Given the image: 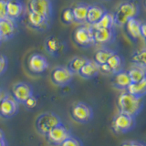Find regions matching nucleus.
<instances>
[{"instance_id":"f257e3e1","label":"nucleus","mask_w":146,"mask_h":146,"mask_svg":"<svg viewBox=\"0 0 146 146\" xmlns=\"http://www.w3.org/2000/svg\"><path fill=\"white\" fill-rule=\"evenodd\" d=\"M117 105L120 112L136 117L143 110L144 102L143 98L136 97V96L125 90L124 92H121L119 96Z\"/></svg>"},{"instance_id":"f03ea898","label":"nucleus","mask_w":146,"mask_h":146,"mask_svg":"<svg viewBox=\"0 0 146 146\" xmlns=\"http://www.w3.org/2000/svg\"><path fill=\"white\" fill-rule=\"evenodd\" d=\"M140 12L139 6L132 1H126L121 3L113 14L115 25L118 27H124L128 20L135 18Z\"/></svg>"},{"instance_id":"7ed1b4c3","label":"nucleus","mask_w":146,"mask_h":146,"mask_svg":"<svg viewBox=\"0 0 146 146\" xmlns=\"http://www.w3.org/2000/svg\"><path fill=\"white\" fill-rule=\"evenodd\" d=\"M61 119L56 113L52 111H47L41 113L36 120V128L38 131L43 136H47V134L51 131L53 128L61 124Z\"/></svg>"},{"instance_id":"20e7f679","label":"nucleus","mask_w":146,"mask_h":146,"mask_svg":"<svg viewBox=\"0 0 146 146\" xmlns=\"http://www.w3.org/2000/svg\"><path fill=\"white\" fill-rule=\"evenodd\" d=\"M136 125V117L119 111L111 121L112 131L117 134L127 133L134 129Z\"/></svg>"},{"instance_id":"39448f33","label":"nucleus","mask_w":146,"mask_h":146,"mask_svg":"<svg viewBox=\"0 0 146 146\" xmlns=\"http://www.w3.org/2000/svg\"><path fill=\"white\" fill-rule=\"evenodd\" d=\"M73 40L81 48H90L95 45L92 27L89 24H83L77 27L73 34Z\"/></svg>"},{"instance_id":"423d86ee","label":"nucleus","mask_w":146,"mask_h":146,"mask_svg":"<svg viewBox=\"0 0 146 146\" xmlns=\"http://www.w3.org/2000/svg\"><path fill=\"white\" fill-rule=\"evenodd\" d=\"M71 117L79 123H88L93 118V110L85 102H77L71 108Z\"/></svg>"},{"instance_id":"0eeeda50","label":"nucleus","mask_w":146,"mask_h":146,"mask_svg":"<svg viewBox=\"0 0 146 146\" xmlns=\"http://www.w3.org/2000/svg\"><path fill=\"white\" fill-rule=\"evenodd\" d=\"M73 76L74 74L68 70V67L58 66L51 71L50 79H51L53 84L56 86L65 87L71 82L73 80Z\"/></svg>"},{"instance_id":"6e6552de","label":"nucleus","mask_w":146,"mask_h":146,"mask_svg":"<svg viewBox=\"0 0 146 146\" xmlns=\"http://www.w3.org/2000/svg\"><path fill=\"white\" fill-rule=\"evenodd\" d=\"M33 96V88L27 82H17L12 88V97L18 104H25L30 97Z\"/></svg>"},{"instance_id":"1a4fd4ad","label":"nucleus","mask_w":146,"mask_h":146,"mask_svg":"<svg viewBox=\"0 0 146 146\" xmlns=\"http://www.w3.org/2000/svg\"><path fill=\"white\" fill-rule=\"evenodd\" d=\"M71 136L68 128L61 123L50 131L47 134V140L48 143L54 146H59L64 141H66L68 137Z\"/></svg>"},{"instance_id":"9d476101","label":"nucleus","mask_w":146,"mask_h":146,"mask_svg":"<svg viewBox=\"0 0 146 146\" xmlns=\"http://www.w3.org/2000/svg\"><path fill=\"white\" fill-rule=\"evenodd\" d=\"M18 111V103L12 95L5 94L0 102V116L3 118H12Z\"/></svg>"},{"instance_id":"9b49d317","label":"nucleus","mask_w":146,"mask_h":146,"mask_svg":"<svg viewBox=\"0 0 146 146\" xmlns=\"http://www.w3.org/2000/svg\"><path fill=\"white\" fill-rule=\"evenodd\" d=\"M29 10L45 17L50 20L52 17V3L50 0H29Z\"/></svg>"},{"instance_id":"f8f14e48","label":"nucleus","mask_w":146,"mask_h":146,"mask_svg":"<svg viewBox=\"0 0 146 146\" xmlns=\"http://www.w3.org/2000/svg\"><path fill=\"white\" fill-rule=\"evenodd\" d=\"M27 67L29 70L35 74H41L45 72L48 68V61L46 57L38 53L30 55L27 59Z\"/></svg>"},{"instance_id":"ddd939ff","label":"nucleus","mask_w":146,"mask_h":146,"mask_svg":"<svg viewBox=\"0 0 146 146\" xmlns=\"http://www.w3.org/2000/svg\"><path fill=\"white\" fill-rule=\"evenodd\" d=\"M7 18L17 21L25 16L26 6L22 0H7Z\"/></svg>"},{"instance_id":"4468645a","label":"nucleus","mask_w":146,"mask_h":146,"mask_svg":"<svg viewBox=\"0 0 146 146\" xmlns=\"http://www.w3.org/2000/svg\"><path fill=\"white\" fill-rule=\"evenodd\" d=\"M123 68V59L119 54L116 52L111 55V58L108 59V61L100 66V71H102L107 74H115V73L122 70Z\"/></svg>"},{"instance_id":"2eb2a0df","label":"nucleus","mask_w":146,"mask_h":146,"mask_svg":"<svg viewBox=\"0 0 146 146\" xmlns=\"http://www.w3.org/2000/svg\"><path fill=\"white\" fill-rule=\"evenodd\" d=\"M17 24L10 18H5L0 20V38L2 41H7L14 38L17 33Z\"/></svg>"},{"instance_id":"dca6fc26","label":"nucleus","mask_w":146,"mask_h":146,"mask_svg":"<svg viewBox=\"0 0 146 146\" xmlns=\"http://www.w3.org/2000/svg\"><path fill=\"white\" fill-rule=\"evenodd\" d=\"M93 36L95 44L103 46L112 42L115 38V32L113 29H93Z\"/></svg>"},{"instance_id":"f3484780","label":"nucleus","mask_w":146,"mask_h":146,"mask_svg":"<svg viewBox=\"0 0 146 146\" xmlns=\"http://www.w3.org/2000/svg\"><path fill=\"white\" fill-rule=\"evenodd\" d=\"M27 23H29V27H31L33 29L42 31L48 29L49 19L39 15V14L27 10Z\"/></svg>"},{"instance_id":"a211bd4d","label":"nucleus","mask_w":146,"mask_h":146,"mask_svg":"<svg viewBox=\"0 0 146 146\" xmlns=\"http://www.w3.org/2000/svg\"><path fill=\"white\" fill-rule=\"evenodd\" d=\"M63 43L59 38H58L55 36H48L45 40V49L49 55L53 57L58 56L63 51Z\"/></svg>"},{"instance_id":"6ab92c4d","label":"nucleus","mask_w":146,"mask_h":146,"mask_svg":"<svg viewBox=\"0 0 146 146\" xmlns=\"http://www.w3.org/2000/svg\"><path fill=\"white\" fill-rule=\"evenodd\" d=\"M131 84V80L129 74H128V71L122 70L115 73V74H113L112 85L117 90H126Z\"/></svg>"},{"instance_id":"aec40b11","label":"nucleus","mask_w":146,"mask_h":146,"mask_svg":"<svg viewBox=\"0 0 146 146\" xmlns=\"http://www.w3.org/2000/svg\"><path fill=\"white\" fill-rule=\"evenodd\" d=\"M106 12V9L103 7L100 6V5H91V6H89L86 23L90 26L95 25Z\"/></svg>"},{"instance_id":"412c9836","label":"nucleus","mask_w":146,"mask_h":146,"mask_svg":"<svg viewBox=\"0 0 146 146\" xmlns=\"http://www.w3.org/2000/svg\"><path fill=\"white\" fill-rule=\"evenodd\" d=\"M100 68L99 64H97L94 60L88 59V61L86 62L85 65L80 70L79 75L83 78V79L90 80L95 78L100 73Z\"/></svg>"},{"instance_id":"4be33fe9","label":"nucleus","mask_w":146,"mask_h":146,"mask_svg":"<svg viewBox=\"0 0 146 146\" xmlns=\"http://www.w3.org/2000/svg\"><path fill=\"white\" fill-rule=\"evenodd\" d=\"M89 5L85 3H79L75 7H72L73 16H74V21L76 23L83 25L87 21V15H88Z\"/></svg>"},{"instance_id":"5701e85b","label":"nucleus","mask_w":146,"mask_h":146,"mask_svg":"<svg viewBox=\"0 0 146 146\" xmlns=\"http://www.w3.org/2000/svg\"><path fill=\"white\" fill-rule=\"evenodd\" d=\"M141 22L138 20L137 18H131L128 20L125 24V29L127 34L130 36V38L132 39H139L141 38Z\"/></svg>"},{"instance_id":"b1692460","label":"nucleus","mask_w":146,"mask_h":146,"mask_svg":"<svg viewBox=\"0 0 146 146\" xmlns=\"http://www.w3.org/2000/svg\"><path fill=\"white\" fill-rule=\"evenodd\" d=\"M129 93L136 96V97L143 98L146 95V78L143 80L131 83L126 90Z\"/></svg>"},{"instance_id":"393cba45","label":"nucleus","mask_w":146,"mask_h":146,"mask_svg":"<svg viewBox=\"0 0 146 146\" xmlns=\"http://www.w3.org/2000/svg\"><path fill=\"white\" fill-rule=\"evenodd\" d=\"M115 25V20H114L113 14L106 12L103 17L96 23L95 25L91 26L93 29H113Z\"/></svg>"},{"instance_id":"a878e982","label":"nucleus","mask_w":146,"mask_h":146,"mask_svg":"<svg viewBox=\"0 0 146 146\" xmlns=\"http://www.w3.org/2000/svg\"><path fill=\"white\" fill-rule=\"evenodd\" d=\"M128 74H129L131 78V83L138 82L146 78V68L134 64V65L128 70Z\"/></svg>"},{"instance_id":"bb28decb","label":"nucleus","mask_w":146,"mask_h":146,"mask_svg":"<svg viewBox=\"0 0 146 146\" xmlns=\"http://www.w3.org/2000/svg\"><path fill=\"white\" fill-rule=\"evenodd\" d=\"M87 61H88V58H87L82 56H76L70 59V62L68 63L67 67L73 74H79L80 70L85 65Z\"/></svg>"},{"instance_id":"cd10ccee","label":"nucleus","mask_w":146,"mask_h":146,"mask_svg":"<svg viewBox=\"0 0 146 146\" xmlns=\"http://www.w3.org/2000/svg\"><path fill=\"white\" fill-rule=\"evenodd\" d=\"M115 52H114L113 50L110 49L108 48H102L96 51L93 60L97 64H99L100 66H102L108 61V59L111 58V56Z\"/></svg>"},{"instance_id":"c85d7f7f","label":"nucleus","mask_w":146,"mask_h":146,"mask_svg":"<svg viewBox=\"0 0 146 146\" xmlns=\"http://www.w3.org/2000/svg\"><path fill=\"white\" fill-rule=\"evenodd\" d=\"M131 62L146 68V47L135 51L131 58Z\"/></svg>"},{"instance_id":"c756f323","label":"nucleus","mask_w":146,"mask_h":146,"mask_svg":"<svg viewBox=\"0 0 146 146\" xmlns=\"http://www.w3.org/2000/svg\"><path fill=\"white\" fill-rule=\"evenodd\" d=\"M61 21L66 25H70L74 21V16H73L72 7H67L62 11L61 14Z\"/></svg>"},{"instance_id":"7c9ffc66","label":"nucleus","mask_w":146,"mask_h":146,"mask_svg":"<svg viewBox=\"0 0 146 146\" xmlns=\"http://www.w3.org/2000/svg\"><path fill=\"white\" fill-rule=\"evenodd\" d=\"M59 146H83V144H82V141L80 139L73 136H70Z\"/></svg>"},{"instance_id":"2f4dec72","label":"nucleus","mask_w":146,"mask_h":146,"mask_svg":"<svg viewBox=\"0 0 146 146\" xmlns=\"http://www.w3.org/2000/svg\"><path fill=\"white\" fill-rule=\"evenodd\" d=\"M8 67V59L3 54H0V76H2L7 71Z\"/></svg>"},{"instance_id":"473e14b6","label":"nucleus","mask_w":146,"mask_h":146,"mask_svg":"<svg viewBox=\"0 0 146 146\" xmlns=\"http://www.w3.org/2000/svg\"><path fill=\"white\" fill-rule=\"evenodd\" d=\"M7 17V0H0V20Z\"/></svg>"},{"instance_id":"72a5a7b5","label":"nucleus","mask_w":146,"mask_h":146,"mask_svg":"<svg viewBox=\"0 0 146 146\" xmlns=\"http://www.w3.org/2000/svg\"><path fill=\"white\" fill-rule=\"evenodd\" d=\"M120 146H146V144L139 141H125Z\"/></svg>"},{"instance_id":"f704fd0d","label":"nucleus","mask_w":146,"mask_h":146,"mask_svg":"<svg viewBox=\"0 0 146 146\" xmlns=\"http://www.w3.org/2000/svg\"><path fill=\"white\" fill-rule=\"evenodd\" d=\"M36 104H38V100H36V99L34 97V96H32V97H30V98L26 102V103H25L26 106H27V108H29V109H31V108H35V107L36 106Z\"/></svg>"},{"instance_id":"c9c22d12","label":"nucleus","mask_w":146,"mask_h":146,"mask_svg":"<svg viewBox=\"0 0 146 146\" xmlns=\"http://www.w3.org/2000/svg\"><path fill=\"white\" fill-rule=\"evenodd\" d=\"M141 38L144 40H146V22L141 23Z\"/></svg>"},{"instance_id":"e433bc0d","label":"nucleus","mask_w":146,"mask_h":146,"mask_svg":"<svg viewBox=\"0 0 146 146\" xmlns=\"http://www.w3.org/2000/svg\"><path fill=\"white\" fill-rule=\"evenodd\" d=\"M0 146H7V143L5 138V134L3 131L0 129Z\"/></svg>"},{"instance_id":"4c0bfd02","label":"nucleus","mask_w":146,"mask_h":146,"mask_svg":"<svg viewBox=\"0 0 146 146\" xmlns=\"http://www.w3.org/2000/svg\"><path fill=\"white\" fill-rule=\"evenodd\" d=\"M4 95V93L2 92V90H1V89H0V98H1L2 97V96Z\"/></svg>"},{"instance_id":"58836bf2","label":"nucleus","mask_w":146,"mask_h":146,"mask_svg":"<svg viewBox=\"0 0 146 146\" xmlns=\"http://www.w3.org/2000/svg\"><path fill=\"white\" fill-rule=\"evenodd\" d=\"M3 42V41H2V39H1V38H0V44H1Z\"/></svg>"},{"instance_id":"ea45409f","label":"nucleus","mask_w":146,"mask_h":146,"mask_svg":"<svg viewBox=\"0 0 146 146\" xmlns=\"http://www.w3.org/2000/svg\"><path fill=\"white\" fill-rule=\"evenodd\" d=\"M144 5H145V7H146V0H145V1H144Z\"/></svg>"},{"instance_id":"a19ab883","label":"nucleus","mask_w":146,"mask_h":146,"mask_svg":"<svg viewBox=\"0 0 146 146\" xmlns=\"http://www.w3.org/2000/svg\"><path fill=\"white\" fill-rule=\"evenodd\" d=\"M144 41H145V44H146V40H144Z\"/></svg>"}]
</instances>
